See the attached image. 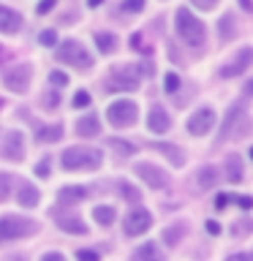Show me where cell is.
<instances>
[{"mask_svg":"<svg viewBox=\"0 0 253 261\" xmlns=\"http://www.w3.org/2000/svg\"><path fill=\"white\" fill-rule=\"evenodd\" d=\"M226 169H229V179H232V182H240L242 179V161H240V155H229L226 158Z\"/></svg>","mask_w":253,"mask_h":261,"instance_id":"22","label":"cell"},{"mask_svg":"<svg viewBox=\"0 0 253 261\" xmlns=\"http://www.w3.org/2000/svg\"><path fill=\"white\" fill-rule=\"evenodd\" d=\"M41 261H65V256H63V253H44Z\"/></svg>","mask_w":253,"mask_h":261,"instance_id":"42","label":"cell"},{"mask_svg":"<svg viewBox=\"0 0 253 261\" xmlns=\"http://www.w3.org/2000/svg\"><path fill=\"white\" fill-rule=\"evenodd\" d=\"M250 158H253V147H250Z\"/></svg>","mask_w":253,"mask_h":261,"instance_id":"50","label":"cell"},{"mask_svg":"<svg viewBox=\"0 0 253 261\" xmlns=\"http://www.w3.org/2000/svg\"><path fill=\"white\" fill-rule=\"evenodd\" d=\"M36 174L38 177H49V161H41L38 166H36Z\"/></svg>","mask_w":253,"mask_h":261,"instance_id":"40","label":"cell"},{"mask_svg":"<svg viewBox=\"0 0 253 261\" xmlns=\"http://www.w3.org/2000/svg\"><path fill=\"white\" fill-rule=\"evenodd\" d=\"M215 3H218V0H193V6H196V8H204V11H210Z\"/></svg>","mask_w":253,"mask_h":261,"instance_id":"39","label":"cell"},{"mask_svg":"<svg viewBox=\"0 0 253 261\" xmlns=\"http://www.w3.org/2000/svg\"><path fill=\"white\" fill-rule=\"evenodd\" d=\"M109 147L120 150L122 155H134V152H136V147H134V144H128V142H122V139H109Z\"/></svg>","mask_w":253,"mask_h":261,"instance_id":"26","label":"cell"},{"mask_svg":"<svg viewBox=\"0 0 253 261\" xmlns=\"http://www.w3.org/2000/svg\"><path fill=\"white\" fill-rule=\"evenodd\" d=\"M55 6H57V0H41L38 8H36V14H49Z\"/></svg>","mask_w":253,"mask_h":261,"instance_id":"36","label":"cell"},{"mask_svg":"<svg viewBox=\"0 0 253 261\" xmlns=\"http://www.w3.org/2000/svg\"><path fill=\"white\" fill-rule=\"evenodd\" d=\"M131 46H134V49H142V36H139V33H134V36H131Z\"/></svg>","mask_w":253,"mask_h":261,"instance_id":"45","label":"cell"},{"mask_svg":"<svg viewBox=\"0 0 253 261\" xmlns=\"http://www.w3.org/2000/svg\"><path fill=\"white\" fill-rule=\"evenodd\" d=\"M171 125V120H169V114L163 106H153L150 114H147V128L153 130V134H166Z\"/></svg>","mask_w":253,"mask_h":261,"instance_id":"14","label":"cell"},{"mask_svg":"<svg viewBox=\"0 0 253 261\" xmlns=\"http://www.w3.org/2000/svg\"><path fill=\"white\" fill-rule=\"evenodd\" d=\"M3 158L19 163L24 158V134L22 130H8L6 142H3Z\"/></svg>","mask_w":253,"mask_h":261,"instance_id":"10","label":"cell"},{"mask_svg":"<svg viewBox=\"0 0 253 261\" xmlns=\"http://www.w3.org/2000/svg\"><path fill=\"white\" fill-rule=\"evenodd\" d=\"M95 46H98V52L112 55L117 49V36H112V33H95Z\"/></svg>","mask_w":253,"mask_h":261,"instance_id":"19","label":"cell"},{"mask_svg":"<svg viewBox=\"0 0 253 261\" xmlns=\"http://www.w3.org/2000/svg\"><path fill=\"white\" fill-rule=\"evenodd\" d=\"M229 261H253V253H237V256H229Z\"/></svg>","mask_w":253,"mask_h":261,"instance_id":"43","label":"cell"},{"mask_svg":"<svg viewBox=\"0 0 253 261\" xmlns=\"http://www.w3.org/2000/svg\"><path fill=\"white\" fill-rule=\"evenodd\" d=\"M85 106H90V95L85 90H79V93L73 95V109H85Z\"/></svg>","mask_w":253,"mask_h":261,"instance_id":"29","label":"cell"},{"mask_svg":"<svg viewBox=\"0 0 253 261\" xmlns=\"http://www.w3.org/2000/svg\"><path fill=\"white\" fill-rule=\"evenodd\" d=\"M8 191H11V179H8L6 174H0V201L8 199Z\"/></svg>","mask_w":253,"mask_h":261,"instance_id":"33","label":"cell"},{"mask_svg":"<svg viewBox=\"0 0 253 261\" xmlns=\"http://www.w3.org/2000/svg\"><path fill=\"white\" fill-rule=\"evenodd\" d=\"M234 201L240 204L242 210H250V207H253V199H250V196H240V199H237V196H234Z\"/></svg>","mask_w":253,"mask_h":261,"instance_id":"38","label":"cell"},{"mask_svg":"<svg viewBox=\"0 0 253 261\" xmlns=\"http://www.w3.org/2000/svg\"><path fill=\"white\" fill-rule=\"evenodd\" d=\"M248 93H253V79L248 82Z\"/></svg>","mask_w":253,"mask_h":261,"instance_id":"49","label":"cell"},{"mask_svg":"<svg viewBox=\"0 0 253 261\" xmlns=\"http://www.w3.org/2000/svg\"><path fill=\"white\" fill-rule=\"evenodd\" d=\"M155 150H161L171 163H174V166H183V163H185V155L180 152V147H174V144H155Z\"/></svg>","mask_w":253,"mask_h":261,"instance_id":"23","label":"cell"},{"mask_svg":"<svg viewBox=\"0 0 253 261\" xmlns=\"http://www.w3.org/2000/svg\"><path fill=\"white\" fill-rule=\"evenodd\" d=\"M240 6L245 8V11H253V0H240Z\"/></svg>","mask_w":253,"mask_h":261,"instance_id":"47","label":"cell"},{"mask_svg":"<svg viewBox=\"0 0 253 261\" xmlns=\"http://www.w3.org/2000/svg\"><path fill=\"white\" fill-rule=\"evenodd\" d=\"M101 3H104V0H87V6H90V8H95V6H101Z\"/></svg>","mask_w":253,"mask_h":261,"instance_id":"48","label":"cell"},{"mask_svg":"<svg viewBox=\"0 0 253 261\" xmlns=\"http://www.w3.org/2000/svg\"><path fill=\"white\" fill-rule=\"evenodd\" d=\"M218 182V169L215 166H204L199 174H196V185L199 188H212Z\"/></svg>","mask_w":253,"mask_h":261,"instance_id":"21","label":"cell"},{"mask_svg":"<svg viewBox=\"0 0 253 261\" xmlns=\"http://www.w3.org/2000/svg\"><path fill=\"white\" fill-rule=\"evenodd\" d=\"M38 41H41L44 46H52V44H57V33H55V30H44V33L38 36Z\"/></svg>","mask_w":253,"mask_h":261,"instance_id":"31","label":"cell"},{"mask_svg":"<svg viewBox=\"0 0 253 261\" xmlns=\"http://www.w3.org/2000/svg\"><path fill=\"white\" fill-rule=\"evenodd\" d=\"M22 28V16L11 11V8L0 6V33H8V36H14L16 30Z\"/></svg>","mask_w":253,"mask_h":261,"instance_id":"15","label":"cell"},{"mask_svg":"<svg viewBox=\"0 0 253 261\" xmlns=\"http://www.w3.org/2000/svg\"><path fill=\"white\" fill-rule=\"evenodd\" d=\"M0 109H3V101H0Z\"/></svg>","mask_w":253,"mask_h":261,"instance_id":"51","label":"cell"},{"mask_svg":"<svg viewBox=\"0 0 253 261\" xmlns=\"http://www.w3.org/2000/svg\"><path fill=\"white\" fill-rule=\"evenodd\" d=\"M101 161H104L101 150H93V147H68V150L63 152V158H60L65 171H77V169L93 171V169L101 166Z\"/></svg>","mask_w":253,"mask_h":261,"instance_id":"1","label":"cell"},{"mask_svg":"<svg viewBox=\"0 0 253 261\" xmlns=\"http://www.w3.org/2000/svg\"><path fill=\"white\" fill-rule=\"evenodd\" d=\"M144 8V0H125L122 3V11H128V14H136V11H142Z\"/></svg>","mask_w":253,"mask_h":261,"instance_id":"30","label":"cell"},{"mask_svg":"<svg viewBox=\"0 0 253 261\" xmlns=\"http://www.w3.org/2000/svg\"><path fill=\"white\" fill-rule=\"evenodd\" d=\"M177 33H180V38H183L188 46H201L204 38H207L204 24L196 19L188 8H180V11H177Z\"/></svg>","mask_w":253,"mask_h":261,"instance_id":"2","label":"cell"},{"mask_svg":"<svg viewBox=\"0 0 253 261\" xmlns=\"http://www.w3.org/2000/svg\"><path fill=\"white\" fill-rule=\"evenodd\" d=\"M77 261H101V256H98L95 250H79L77 253Z\"/></svg>","mask_w":253,"mask_h":261,"instance_id":"35","label":"cell"},{"mask_svg":"<svg viewBox=\"0 0 253 261\" xmlns=\"http://www.w3.org/2000/svg\"><path fill=\"white\" fill-rule=\"evenodd\" d=\"M150 226H153V215L147 210H134V212H128L125 220H122V231H125L128 237L144 234Z\"/></svg>","mask_w":253,"mask_h":261,"instance_id":"8","label":"cell"},{"mask_svg":"<svg viewBox=\"0 0 253 261\" xmlns=\"http://www.w3.org/2000/svg\"><path fill=\"white\" fill-rule=\"evenodd\" d=\"M52 218H55V223L63 228V231H68V234H87V226L82 223V218L79 215H73V212H52Z\"/></svg>","mask_w":253,"mask_h":261,"instance_id":"13","label":"cell"},{"mask_svg":"<svg viewBox=\"0 0 253 261\" xmlns=\"http://www.w3.org/2000/svg\"><path fill=\"white\" fill-rule=\"evenodd\" d=\"M229 201H232V196H229V193H220L218 199H215V207H218V210H223Z\"/></svg>","mask_w":253,"mask_h":261,"instance_id":"41","label":"cell"},{"mask_svg":"<svg viewBox=\"0 0 253 261\" xmlns=\"http://www.w3.org/2000/svg\"><path fill=\"white\" fill-rule=\"evenodd\" d=\"M36 223L28 218H19V215H3L0 218V242H11V240H22L36 231Z\"/></svg>","mask_w":253,"mask_h":261,"instance_id":"3","label":"cell"},{"mask_svg":"<svg viewBox=\"0 0 253 261\" xmlns=\"http://www.w3.org/2000/svg\"><path fill=\"white\" fill-rule=\"evenodd\" d=\"M207 231L210 234H220V226L215 223V220H207Z\"/></svg>","mask_w":253,"mask_h":261,"instance_id":"46","label":"cell"},{"mask_svg":"<svg viewBox=\"0 0 253 261\" xmlns=\"http://www.w3.org/2000/svg\"><path fill=\"white\" fill-rule=\"evenodd\" d=\"M49 85H55V87H65V85H68V76H65L63 71H52V73H49Z\"/></svg>","mask_w":253,"mask_h":261,"instance_id":"28","label":"cell"},{"mask_svg":"<svg viewBox=\"0 0 253 261\" xmlns=\"http://www.w3.org/2000/svg\"><path fill=\"white\" fill-rule=\"evenodd\" d=\"M185 228L183 226H174V228H166V231H163V242L166 245H177V237L183 234Z\"/></svg>","mask_w":253,"mask_h":261,"instance_id":"27","label":"cell"},{"mask_svg":"<svg viewBox=\"0 0 253 261\" xmlns=\"http://www.w3.org/2000/svg\"><path fill=\"white\" fill-rule=\"evenodd\" d=\"M180 90V76L177 73H166V93H177Z\"/></svg>","mask_w":253,"mask_h":261,"instance_id":"34","label":"cell"},{"mask_svg":"<svg viewBox=\"0 0 253 261\" xmlns=\"http://www.w3.org/2000/svg\"><path fill=\"white\" fill-rule=\"evenodd\" d=\"M30 76H33V68L28 63H16V65H8L6 73H3V82L11 93H24L30 85Z\"/></svg>","mask_w":253,"mask_h":261,"instance_id":"6","label":"cell"},{"mask_svg":"<svg viewBox=\"0 0 253 261\" xmlns=\"http://www.w3.org/2000/svg\"><path fill=\"white\" fill-rule=\"evenodd\" d=\"M98 130H101V125H98V117H95V114H87V117H82V120L77 122V134L85 136V139L98 136Z\"/></svg>","mask_w":253,"mask_h":261,"instance_id":"17","label":"cell"},{"mask_svg":"<svg viewBox=\"0 0 253 261\" xmlns=\"http://www.w3.org/2000/svg\"><path fill=\"white\" fill-rule=\"evenodd\" d=\"M93 218H95L98 226H112L114 210H112V207H95V210H93Z\"/></svg>","mask_w":253,"mask_h":261,"instance_id":"25","label":"cell"},{"mask_svg":"<svg viewBox=\"0 0 253 261\" xmlns=\"http://www.w3.org/2000/svg\"><path fill=\"white\" fill-rule=\"evenodd\" d=\"M253 228V220H248V223H242V226H234V234H242V231H250Z\"/></svg>","mask_w":253,"mask_h":261,"instance_id":"44","label":"cell"},{"mask_svg":"<svg viewBox=\"0 0 253 261\" xmlns=\"http://www.w3.org/2000/svg\"><path fill=\"white\" fill-rule=\"evenodd\" d=\"M134 261H163V256H161V250L155 242H144L142 248L134 253Z\"/></svg>","mask_w":253,"mask_h":261,"instance_id":"18","label":"cell"},{"mask_svg":"<svg viewBox=\"0 0 253 261\" xmlns=\"http://www.w3.org/2000/svg\"><path fill=\"white\" fill-rule=\"evenodd\" d=\"M57 60L60 63H68V65H77V68H90L93 65V57L79 41H63L57 46Z\"/></svg>","mask_w":253,"mask_h":261,"instance_id":"4","label":"cell"},{"mask_svg":"<svg viewBox=\"0 0 253 261\" xmlns=\"http://www.w3.org/2000/svg\"><path fill=\"white\" fill-rule=\"evenodd\" d=\"M106 90H139V68H128V65L114 68Z\"/></svg>","mask_w":253,"mask_h":261,"instance_id":"7","label":"cell"},{"mask_svg":"<svg viewBox=\"0 0 253 261\" xmlns=\"http://www.w3.org/2000/svg\"><path fill=\"white\" fill-rule=\"evenodd\" d=\"M120 191H122V196H125L128 201H136L139 199V191H136V188H131L128 182H120Z\"/></svg>","mask_w":253,"mask_h":261,"instance_id":"32","label":"cell"},{"mask_svg":"<svg viewBox=\"0 0 253 261\" xmlns=\"http://www.w3.org/2000/svg\"><path fill=\"white\" fill-rule=\"evenodd\" d=\"M136 174L144 179L150 188H166V182H169V177L163 174V169H158V166H153V163H136Z\"/></svg>","mask_w":253,"mask_h":261,"instance_id":"11","label":"cell"},{"mask_svg":"<svg viewBox=\"0 0 253 261\" xmlns=\"http://www.w3.org/2000/svg\"><path fill=\"white\" fill-rule=\"evenodd\" d=\"M220 33H223V38H229V33H232V16L220 19Z\"/></svg>","mask_w":253,"mask_h":261,"instance_id":"37","label":"cell"},{"mask_svg":"<svg viewBox=\"0 0 253 261\" xmlns=\"http://www.w3.org/2000/svg\"><path fill=\"white\" fill-rule=\"evenodd\" d=\"M38 142H60L63 139V128L60 125H55V128H41L38 134H36Z\"/></svg>","mask_w":253,"mask_h":261,"instance_id":"24","label":"cell"},{"mask_svg":"<svg viewBox=\"0 0 253 261\" xmlns=\"http://www.w3.org/2000/svg\"><path fill=\"white\" fill-rule=\"evenodd\" d=\"M212 125H215V112L212 109H199L191 114V120H188V130H191L193 136H204L207 130H212Z\"/></svg>","mask_w":253,"mask_h":261,"instance_id":"9","label":"cell"},{"mask_svg":"<svg viewBox=\"0 0 253 261\" xmlns=\"http://www.w3.org/2000/svg\"><path fill=\"white\" fill-rule=\"evenodd\" d=\"M85 188L82 185H65V188H60V191H57V204H77V201H82L85 199Z\"/></svg>","mask_w":253,"mask_h":261,"instance_id":"16","label":"cell"},{"mask_svg":"<svg viewBox=\"0 0 253 261\" xmlns=\"http://www.w3.org/2000/svg\"><path fill=\"white\" fill-rule=\"evenodd\" d=\"M136 117H139V106L134 101H114V103H109V109H106V120H109L114 128L134 125Z\"/></svg>","mask_w":253,"mask_h":261,"instance_id":"5","label":"cell"},{"mask_svg":"<svg viewBox=\"0 0 253 261\" xmlns=\"http://www.w3.org/2000/svg\"><path fill=\"white\" fill-rule=\"evenodd\" d=\"M250 63H253V49H250V46H245V49H240V52H237V57H234L232 63H226L223 68H220V76H223V79L237 76V73H242Z\"/></svg>","mask_w":253,"mask_h":261,"instance_id":"12","label":"cell"},{"mask_svg":"<svg viewBox=\"0 0 253 261\" xmlns=\"http://www.w3.org/2000/svg\"><path fill=\"white\" fill-rule=\"evenodd\" d=\"M16 201H19L22 207H36V204H38V188L22 185V188H19V196H16Z\"/></svg>","mask_w":253,"mask_h":261,"instance_id":"20","label":"cell"}]
</instances>
